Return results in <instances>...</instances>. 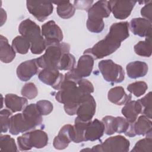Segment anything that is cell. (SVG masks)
I'll return each mask as SVG.
<instances>
[{"mask_svg":"<svg viewBox=\"0 0 152 152\" xmlns=\"http://www.w3.org/2000/svg\"><path fill=\"white\" fill-rule=\"evenodd\" d=\"M90 94L82 90L77 83L64 79L55 99L64 104L65 112L68 115H74L81 103Z\"/></svg>","mask_w":152,"mask_h":152,"instance_id":"6da1fadb","label":"cell"},{"mask_svg":"<svg viewBox=\"0 0 152 152\" xmlns=\"http://www.w3.org/2000/svg\"><path fill=\"white\" fill-rule=\"evenodd\" d=\"M18 31L21 36L30 41L32 53L40 54L46 49L45 40L40 27L30 19L27 18L21 22L18 26Z\"/></svg>","mask_w":152,"mask_h":152,"instance_id":"7a4b0ae2","label":"cell"},{"mask_svg":"<svg viewBox=\"0 0 152 152\" xmlns=\"http://www.w3.org/2000/svg\"><path fill=\"white\" fill-rule=\"evenodd\" d=\"M111 13V7L109 1H99L88 10L86 23L87 29L95 33L102 31L104 24L103 18L108 17Z\"/></svg>","mask_w":152,"mask_h":152,"instance_id":"3957f363","label":"cell"},{"mask_svg":"<svg viewBox=\"0 0 152 152\" xmlns=\"http://www.w3.org/2000/svg\"><path fill=\"white\" fill-rule=\"evenodd\" d=\"M70 46L65 42L54 44L46 47L45 53L36 58L39 67L43 69L56 68L64 53H69Z\"/></svg>","mask_w":152,"mask_h":152,"instance_id":"277c9868","label":"cell"},{"mask_svg":"<svg viewBox=\"0 0 152 152\" xmlns=\"http://www.w3.org/2000/svg\"><path fill=\"white\" fill-rule=\"evenodd\" d=\"M104 126V133L112 135L115 133H124L125 135L133 137L136 135L134 131V122H129L126 118L122 116L114 117L106 116L102 118Z\"/></svg>","mask_w":152,"mask_h":152,"instance_id":"5b68a950","label":"cell"},{"mask_svg":"<svg viewBox=\"0 0 152 152\" xmlns=\"http://www.w3.org/2000/svg\"><path fill=\"white\" fill-rule=\"evenodd\" d=\"M17 143L21 151L30 150L32 147L42 148L48 144V136L45 131L35 129L18 137Z\"/></svg>","mask_w":152,"mask_h":152,"instance_id":"8992f818","label":"cell"},{"mask_svg":"<svg viewBox=\"0 0 152 152\" xmlns=\"http://www.w3.org/2000/svg\"><path fill=\"white\" fill-rule=\"evenodd\" d=\"M121 42L106 35L91 48L86 49L84 54L91 56L94 59H101L115 52L121 46Z\"/></svg>","mask_w":152,"mask_h":152,"instance_id":"52a82bcc","label":"cell"},{"mask_svg":"<svg viewBox=\"0 0 152 152\" xmlns=\"http://www.w3.org/2000/svg\"><path fill=\"white\" fill-rule=\"evenodd\" d=\"M99 69L103 78L110 83H119L125 78V72L122 67L111 59H104L98 64Z\"/></svg>","mask_w":152,"mask_h":152,"instance_id":"ba28073f","label":"cell"},{"mask_svg":"<svg viewBox=\"0 0 152 152\" xmlns=\"http://www.w3.org/2000/svg\"><path fill=\"white\" fill-rule=\"evenodd\" d=\"M94 60L91 56L84 54L79 58L77 67L65 74V78L78 83L81 78L88 77L93 68Z\"/></svg>","mask_w":152,"mask_h":152,"instance_id":"9c48e42d","label":"cell"},{"mask_svg":"<svg viewBox=\"0 0 152 152\" xmlns=\"http://www.w3.org/2000/svg\"><path fill=\"white\" fill-rule=\"evenodd\" d=\"M130 143L122 135H116L107 138L102 144L93 147L91 151L98 152H127Z\"/></svg>","mask_w":152,"mask_h":152,"instance_id":"30bf717a","label":"cell"},{"mask_svg":"<svg viewBox=\"0 0 152 152\" xmlns=\"http://www.w3.org/2000/svg\"><path fill=\"white\" fill-rule=\"evenodd\" d=\"M28 11L38 21H45L53 12V3L46 1H27Z\"/></svg>","mask_w":152,"mask_h":152,"instance_id":"8fae6325","label":"cell"},{"mask_svg":"<svg viewBox=\"0 0 152 152\" xmlns=\"http://www.w3.org/2000/svg\"><path fill=\"white\" fill-rule=\"evenodd\" d=\"M41 31L46 47L59 43L63 39V33L61 28L53 20H50L43 24Z\"/></svg>","mask_w":152,"mask_h":152,"instance_id":"7c38bea8","label":"cell"},{"mask_svg":"<svg viewBox=\"0 0 152 152\" xmlns=\"http://www.w3.org/2000/svg\"><path fill=\"white\" fill-rule=\"evenodd\" d=\"M38 78L42 83L59 90L64 80V75L56 68H46L39 73Z\"/></svg>","mask_w":152,"mask_h":152,"instance_id":"4fadbf2b","label":"cell"},{"mask_svg":"<svg viewBox=\"0 0 152 152\" xmlns=\"http://www.w3.org/2000/svg\"><path fill=\"white\" fill-rule=\"evenodd\" d=\"M75 139V131L74 125L66 124L64 125L57 136L53 140V145L55 149L64 150L66 148L71 141Z\"/></svg>","mask_w":152,"mask_h":152,"instance_id":"5bb4252c","label":"cell"},{"mask_svg":"<svg viewBox=\"0 0 152 152\" xmlns=\"http://www.w3.org/2000/svg\"><path fill=\"white\" fill-rule=\"evenodd\" d=\"M111 7V12L113 16L119 20H124L128 18L133 10L136 1H109Z\"/></svg>","mask_w":152,"mask_h":152,"instance_id":"9a60e30c","label":"cell"},{"mask_svg":"<svg viewBox=\"0 0 152 152\" xmlns=\"http://www.w3.org/2000/svg\"><path fill=\"white\" fill-rule=\"evenodd\" d=\"M96 108V101L94 97L90 94L80 104L76 113L77 117L83 121L90 122L95 114Z\"/></svg>","mask_w":152,"mask_h":152,"instance_id":"2e32d148","label":"cell"},{"mask_svg":"<svg viewBox=\"0 0 152 152\" xmlns=\"http://www.w3.org/2000/svg\"><path fill=\"white\" fill-rule=\"evenodd\" d=\"M34 128L35 126L27 121L23 113H17L10 118L9 131L12 135H18Z\"/></svg>","mask_w":152,"mask_h":152,"instance_id":"e0dca14e","label":"cell"},{"mask_svg":"<svg viewBox=\"0 0 152 152\" xmlns=\"http://www.w3.org/2000/svg\"><path fill=\"white\" fill-rule=\"evenodd\" d=\"M129 28L135 35L140 37L151 36V22L144 18H134L129 23Z\"/></svg>","mask_w":152,"mask_h":152,"instance_id":"ac0fdd59","label":"cell"},{"mask_svg":"<svg viewBox=\"0 0 152 152\" xmlns=\"http://www.w3.org/2000/svg\"><path fill=\"white\" fill-rule=\"evenodd\" d=\"M39 66L36 59L28 60L21 63L17 67L16 73L18 78L22 81H28L38 72Z\"/></svg>","mask_w":152,"mask_h":152,"instance_id":"d6986e66","label":"cell"},{"mask_svg":"<svg viewBox=\"0 0 152 152\" xmlns=\"http://www.w3.org/2000/svg\"><path fill=\"white\" fill-rule=\"evenodd\" d=\"M104 133V126L102 121L97 119L91 121L87 125L85 132V141H94L99 140Z\"/></svg>","mask_w":152,"mask_h":152,"instance_id":"ffe728a7","label":"cell"},{"mask_svg":"<svg viewBox=\"0 0 152 152\" xmlns=\"http://www.w3.org/2000/svg\"><path fill=\"white\" fill-rule=\"evenodd\" d=\"M107 35L121 43L129 36L128 22L124 21L113 24Z\"/></svg>","mask_w":152,"mask_h":152,"instance_id":"44dd1931","label":"cell"},{"mask_svg":"<svg viewBox=\"0 0 152 152\" xmlns=\"http://www.w3.org/2000/svg\"><path fill=\"white\" fill-rule=\"evenodd\" d=\"M107 98L109 100L116 105H124L131 100V95L127 94L124 88L116 86L112 88L108 91Z\"/></svg>","mask_w":152,"mask_h":152,"instance_id":"7402d4cb","label":"cell"},{"mask_svg":"<svg viewBox=\"0 0 152 152\" xmlns=\"http://www.w3.org/2000/svg\"><path fill=\"white\" fill-rule=\"evenodd\" d=\"M4 101L5 106L13 113L21 111L27 105V100L26 97L11 93L5 95Z\"/></svg>","mask_w":152,"mask_h":152,"instance_id":"603a6c76","label":"cell"},{"mask_svg":"<svg viewBox=\"0 0 152 152\" xmlns=\"http://www.w3.org/2000/svg\"><path fill=\"white\" fill-rule=\"evenodd\" d=\"M126 73L130 78H138L144 77L148 72V65L142 61H134L129 63L126 66Z\"/></svg>","mask_w":152,"mask_h":152,"instance_id":"cb8c5ba5","label":"cell"},{"mask_svg":"<svg viewBox=\"0 0 152 152\" xmlns=\"http://www.w3.org/2000/svg\"><path fill=\"white\" fill-rule=\"evenodd\" d=\"M142 107L138 100L129 101L122 107L121 112L124 117L129 122H134L140 113H141Z\"/></svg>","mask_w":152,"mask_h":152,"instance_id":"d4e9b609","label":"cell"},{"mask_svg":"<svg viewBox=\"0 0 152 152\" xmlns=\"http://www.w3.org/2000/svg\"><path fill=\"white\" fill-rule=\"evenodd\" d=\"M151 121L146 116L142 115L138 117L134 122L135 133L138 135H146L151 138Z\"/></svg>","mask_w":152,"mask_h":152,"instance_id":"484cf974","label":"cell"},{"mask_svg":"<svg viewBox=\"0 0 152 152\" xmlns=\"http://www.w3.org/2000/svg\"><path fill=\"white\" fill-rule=\"evenodd\" d=\"M22 113L27 121L35 127L37 125H40L42 122V115L35 103H31L27 105Z\"/></svg>","mask_w":152,"mask_h":152,"instance_id":"4316f807","label":"cell"},{"mask_svg":"<svg viewBox=\"0 0 152 152\" xmlns=\"http://www.w3.org/2000/svg\"><path fill=\"white\" fill-rule=\"evenodd\" d=\"M0 59L1 61L4 63H10L15 56V52L8 43L7 39L2 35L0 36Z\"/></svg>","mask_w":152,"mask_h":152,"instance_id":"83f0119b","label":"cell"},{"mask_svg":"<svg viewBox=\"0 0 152 152\" xmlns=\"http://www.w3.org/2000/svg\"><path fill=\"white\" fill-rule=\"evenodd\" d=\"M57 4L56 12L58 15L63 19H68L72 17L75 11V8L69 1L55 2Z\"/></svg>","mask_w":152,"mask_h":152,"instance_id":"f1b7e54d","label":"cell"},{"mask_svg":"<svg viewBox=\"0 0 152 152\" xmlns=\"http://www.w3.org/2000/svg\"><path fill=\"white\" fill-rule=\"evenodd\" d=\"M11 46L16 53L24 55L28 52L31 43L26 37L21 35L16 36L12 40Z\"/></svg>","mask_w":152,"mask_h":152,"instance_id":"f546056e","label":"cell"},{"mask_svg":"<svg viewBox=\"0 0 152 152\" xmlns=\"http://www.w3.org/2000/svg\"><path fill=\"white\" fill-rule=\"evenodd\" d=\"M151 36L146 37L145 40L140 41L137 43L134 49L136 54L144 57H150L151 55Z\"/></svg>","mask_w":152,"mask_h":152,"instance_id":"4dcf8cb0","label":"cell"},{"mask_svg":"<svg viewBox=\"0 0 152 152\" xmlns=\"http://www.w3.org/2000/svg\"><path fill=\"white\" fill-rule=\"evenodd\" d=\"M90 122L83 121L77 117L75 118L74 125L75 131V139L74 140V142L80 143L85 141L84 132L86 127Z\"/></svg>","mask_w":152,"mask_h":152,"instance_id":"1f68e13d","label":"cell"},{"mask_svg":"<svg viewBox=\"0 0 152 152\" xmlns=\"http://www.w3.org/2000/svg\"><path fill=\"white\" fill-rule=\"evenodd\" d=\"M75 65V59L69 53H64L58 64V69L69 71L74 68Z\"/></svg>","mask_w":152,"mask_h":152,"instance_id":"d6a6232c","label":"cell"},{"mask_svg":"<svg viewBox=\"0 0 152 152\" xmlns=\"http://www.w3.org/2000/svg\"><path fill=\"white\" fill-rule=\"evenodd\" d=\"M0 149L2 151H18L14 139L8 135H1Z\"/></svg>","mask_w":152,"mask_h":152,"instance_id":"836d02e7","label":"cell"},{"mask_svg":"<svg viewBox=\"0 0 152 152\" xmlns=\"http://www.w3.org/2000/svg\"><path fill=\"white\" fill-rule=\"evenodd\" d=\"M147 88V84L144 81H136L129 84L127 87L128 91L136 97L143 95Z\"/></svg>","mask_w":152,"mask_h":152,"instance_id":"e575fe53","label":"cell"},{"mask_svg":"<svg viewBox=\"0 0 152 152\" xmlns=\"http://www.w3.org/2000/svg\"><path fill=\"white\" fill-rule=\"evenodd\" d=\"M142 107L141 113L149 119H151V92H149L142 98L138 100Z\"/></svg>","mask_w":152,"mask_h":152,"instance_id":"d590c367","label":"cell"},{"mask_svg":"<svg viewBox=\"0 0 152 152\" xmlns=\"http://www.w3.org/2000/svg\"><path fill=\"white\" fill-rule=\"evenodd\" d=\"M152 139L151 137H146L139 140L135 144L131 151L134 152H151Z\"/></svg>","mask_w":152,"mask_h":152,"instance_id":"8d00e7d4","label":"cell"},{"mask_svg":"<svg viewBox=\"0 0 152 152\" xmlns=\"http://www.w3.org/2000/svg\"><path fill=\"white\" fill-rule=\"evenodd\" d=\"M21 93L23 97L31 100L34 99L37 96L38 90L34 83H28L23 87Z\"/></svg>","mask_w":152,"mask_h":152,"instance_id":"74e56055","label":"cell"},{"mask_svg":"<svg viewBox=\"0 0 152 152\" xmlns=\"http://www.w3.org/2000/svg\"><path fill=\"white\" fill-rule=\"evenodd\" d=\"M12 115V112L8 109H2L0 112L1 133L6 132L9 129L10 116Z\"/></svg>","mask_w":152,"mask_h":152,"instance_id":"f35d334b","label":"cell"},{"mask_svg":"<svg viewBox=\"0 0 152 152\" xmlns=\"http://www.w3.org/2000/svg\"><path fill=\"white\" fill-rule=\"evenodd\" d=\"M36 106L42 115L50 114L53 109V104L46 100H41L36 103Z\"/></svg>","mask_w":152,"mask_h":152,"instance_id":"ab89813d","label":"cell"},{"mask_svg":"<svg viewBox=\"0 0 152 152\" xmlns=\"http://www.w3.org/2000/svg\"><path fill=\"white\" fill-rule=\"evenodd\" d=\"M80 88L84 92L88 94H91L94 91V87L93 84L88 80L81 78L77 83Z\"/></svg>","mask_w":152,"mask_h":152,"instance_id":"60d3db41","label":"cell"},{"mask_svg":"<svg viewBox=\"0 0 152 152\" xmlns=\"http://www.w3.org/2000/svg\"><path fill=\"white\" fill-rule=\"evenodd\" d=\"M141 15L142 17L151 22L152 20V2L151 1L147 2L141 10Z\"/></svg>","mask_w":152,"mask_h":152,"instance_id":"b9f144b4","label":"cell"},{"mask_svg":"<svg viewBox=\"0 0 152 152\" xmlns=\"http://www.w3.org/2000/svg\"><path fill=\"white\" fill-rule=\"evenodd\" d=\"M74 7L77 9L88 11L92 6L93 1H75L74 2Z\"/></svg>","mask_w":152,"mask_h":152,"instance_id":"7bdbcfd3","label":"cell"},{"mask_svg":"<svg viewBox=\"0 0 152 152\" xmlns=\"http://www.w3.org/2000/svg\"><path fill=\"white\" fill-rule=\"evenodd\" d=\"M1 26L3 25V21L5 22L7 19V14L5 11H4L2 8H1Z\"/></svg>","mask_w":152,"mask_h":152,"instance_id":"ee69618b","label":"cell"}]
</instances>
